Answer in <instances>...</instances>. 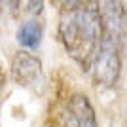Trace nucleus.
<instances>
[{"instance_id": "1", "label": "nucleus", "mask_w": 127, "mask_h": 127, "mask_svg": "<svg viewBox=\"0 0 127 127\" xmlns=\"http://www.w3.org/2000/svg\"><path fill=\"white\" fill-rule=\"evenodd\" d=\"M59 38L84 70H91L102 44V23L97 2L64 4L59 19Z\"/></svg>"}, {"instance_id": "2", "label": "nucleus", "mask_w": 127, "mask_h": 127, "mask_svg": "<svg viewBox=\"0 0 127 127\" xmlns=\"http://www.w3.org/2000/svg\"><path fill=\"white\" fill-rule=\"evenodd\" d=\"M120 46L102 40L101 49L97 53L93 66H91V76L95 85L101 87H114L122 72V55H120Z\"/></svg>"}, {"instance_id": "3", "label": "nucleus", "mask_w": 127, "mask_h": 127, "mask_svg": "<svg viewBox=\"0 0 127 127\" xmlns=\"http://www.w3.org/2000/svg\"><path fill=\"white\" fill-rule=\"evenodd\" d=\"M99 13L102 23V40L116 44L122 48L127 38V11L122 2H99Z\"/></svg>"}, {"instance_id": "4", "label": "nucleus", "mask_w": 127, "mask_h": 127, "mask_svg": "<svg viewBox=\"0 0 127 127\" xmlns=\"http://www.w3.org/2000/svg\"><path fill=\"white\" fill-rule=\"evenodd\" d=\"M64 127H99L93 104L85 95L76 93L68 99L64 110Z\"/></svg>"}, {"instance_id": "5", "label": "nucleus", "mask_w": 127, "mask_h": 127, "mask_svg": "<svg viewBox=\"0 0 127 127\" xmlns=\"http://www.w3.org/2000/svg\"><path fill=\"white\" fill-rule=\"evenodd\" d=\"M42 74V61L31 51H17L11 59V78L19 85H32Z\"/></svg>"}, {"instance_id": "6", "label": "nucleus", "mask_w": 127, "mask_h": 127, "mask_svg": "<svg viewBox=\"0 0 127 127\" xmlns=\"http://www.w3.org/2000/svg\"><path fill=\"white\" fill-rule=\"evenodd\" d=\"M17 42L27 49H36L42 42V25L34 19L23 21L17 29Z\"/></svg>"}, {"instance_id": "7", "label": "nucleus", "mask_w": 127, "mask_h": 127, "mask_svg": "<svg viewBox=\"0 0 127 127\" xmlns=\"http://www.w3.org/2000/svg\"><path fill=\"white\" fill-rule=\"evenodd\" d=\"M27 6H31V8H29L31 13H40V11L44 10V2H27Z\"/></svg>"}, {"instance_id": "8", "label": "nucleus", "mask_w": 127, "mask_h": 127, "mask_svg": "<svg viewBox=\"0 0 127 127\" xmlns=\"http://www.w3.org/2000/svg\"><path fill=\"white\" fill-rule=\"evenodd\" d=\"M4 84H6V74H4V70L0 68V87H2Z\"/></svg>"}, {"instance_id": "9", "label": "nucleus", "mask_w": 127, "mask_h": 127, "mask_svg": "<svg viewBox=\"0 0 127 127\" xmlns=\"http://www.w3.org/2000/svg\"><path fill=\"white\" fill-rule=\"evenodd\" d=\"M0 6H2V4H0Z\"/></svg>"}]
</instances>
